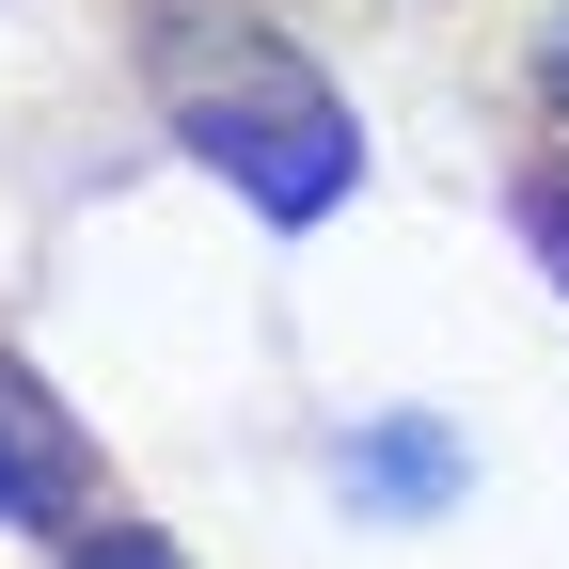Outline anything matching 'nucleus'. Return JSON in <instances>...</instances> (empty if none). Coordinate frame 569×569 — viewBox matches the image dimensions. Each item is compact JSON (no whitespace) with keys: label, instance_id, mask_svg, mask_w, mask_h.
<instances>
[{"label":"nucleus","instance_id":"obj_2","mask_svg":"<svg viewBox=\"0 0 569 569\" xmlns=\"http://www.w3.org/2000/svg\"><path fill=\"white\" fill-rule=\"evenodd\" d=\"M80 490H96L80 411H63L17 348H0V522H80Z\"/></svg>","mask_w":569,"mask_h":569},{"label":"nucleus","instance_id":"obj_4","mask_svg":"<svg viewBox=\"0 0 569 569\" xmlns=\"http://www.w3.org/2000/svg\"><path fill=\"white\" fill-rule=\"evenodd\" d=\"M522 238H538V253H553V284H569V159H538V174H522Z\"/></svg>","mask_w":569,"mask_h":569},{"label":"nucleus","instance_id":"obj_1","mask_svg":"<svg viewBox=\"0 0 569 569\" xmlns=\"http://www.w3.org/2000/svg\"><path fill=\"white\" fill-rule=\"evenodd\" d=\"M142 80H159L174 142H190L238 206H269V222H332V206L365 190V127H348V96L253 17V0H142Z\"/></svg>","mask_w":569,"mask_h":569},{"label":"nucleus","instance_id":"obj_6","mask_svg":"<svg viewBox=\"0 0 569 569\" xmlns=\"http://www.w3.org/2000/svg\"><path fill=\"white\" fill-rule=\"evenodd\" d=\"M538 96L569 111V0H553V17H538Z\"/></svg>","mask_w":569,"mask_h":569},{"label":"nucleus","instance_id":"obj_3","mask_svg":"<svg viewBox=\"0 0 569 569\" xmlns=\"http://www.w3.org/2000/svg\"><path fill=\"white\" fill-rule=\"evenodd\" d=\"M443 490H459V443H443V427H427V411H380L365 427V443H348V507H443Z\"/></svg>","mask_w":569,"mask_h":569},{"label":"nucleus","instance_id":"obj_5","mask_svg":"<svg viewBox=\"0 0 569 569\" xmlns=\"http://www.w3.org/2000/svg\"><path fill=\"white\" fill-rule=\"evenodd\" d=\"M63 569H174V538H142V522H111V538H80Z\"/></svg>","mask_w":569,"mask_h":569}]
</instances>
